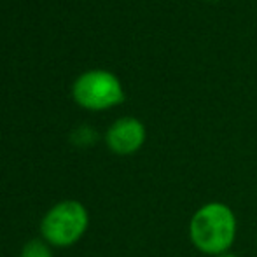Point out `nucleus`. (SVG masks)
<instances>
[{"instance_id": "f257e3e1", "label": "nucleus", "mask_w": 257, "mask_h": 257, "mask_svg": "<svg viewBox=\"0 0 257 257\" xmlns=\"http://www.w3.org/2000/svg\"><path fill=\"white\" fill-rule=\"evenodd\" d=\"M238 220L233 208L222 201H208L193 213L189 220V240L205 255L229 252L236 240Z\"/></svg>"}, {"instance_id": "f03ea898", "label": "nucleus", "mask_w": 257, "mask_h": 257, "mask_svg": "<svg viewBox=\"0 0 257 257\" xmlns=\"http://www.w3.org/2000/svg\"><path fill=\"white\" fill-rule=\"evenodd\" d=\"M88 220V212L79 201H61L46 213L41 226L42 236L56 247H68L84 234Z\"/></svg>"}, {"instance_id": "7ed1b4c3", "label": "nucleus", "mask_w": 257, "mask_h": 257, "mask_svg": "<svg viewBox=\"0 0 257 257\" xmlns=\"http://www.w3.org/2000/svg\"><path fill=\"white\" fill-rule=\"evenodd\" d=\"M74 96L82 107L102 110L124 100L121 82L105 70H91L75 81Z\"/></svg>"}, {"instance_id": "20e7f679", "label": "nucleus", "mask_w": 257, "mask_h": 257, "mask_svg": "<svg viewBox=\"0 0 257 257\" xmlns=\"http://www.w3.org/2000/svg\"><path fill=\"white\" fill-rule=\"evenodd\" d=\"M146 142V128L135 117H121L108 128L107 146L119 156L133 154Z\"/></svg>"}, {"instance_id": "39448f33", "label": "nucleus", "mask_w": 257, "mask_h": 257, "mask_svg": "<svg viewBox=\"0 0 257 257\" xmlns=\"http://www.w3.org/2000/svg\"><path fill=\"white\" fill-rule=\"evenodd\" d=\"M21 257H51V252L46 247L42 241L39 240H32L25 245L23 252H21Z\"/></svg>"}, {"instance_id": "423d86ee", "label": "nucleus", "mask_w": 257, "mask_h": 257, "mask_svg": "<svg viewBox=\"0 0 257 257\" xmlns=\"http://www.w3.org/2000/svg\"><path fill=\"white\" fill-rule=\"evenodd\" d=\"M72 137H74V142L79 144V146H86V144H91L93 140H96V133L91 128H88V126L77 128V132Z\"/></svg>"}, {"instance_id": "0eeeda50", "label": "nucleus", "mask_w": 257, "mask_h": 257, "mask_svg": "<svg viewBox=\"0 0 257 257\" xmlns=\"http://www.w3.org/2000/svg\"><path fill=\"white\" fill-rule=\"evenodd\" d=\"M217 257H240L238 254H234V252H224V254H220V255H217Z\"/></svg>"}]
</instances>
